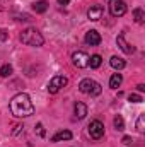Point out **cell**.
Masks as SVG:
<instances>
[{
    "instance_id": "cell-1",
    "label": "cell",
    "mask_w": 145,
    "mask_h": 147,
    "mask_svg": "<svg viewBox=\"0 0 145 147\" xmlns=\"http://www.w3.org/2000/svg\"><path fill=\"white\" fill-rule=\"evenodd\" d=\"M9 106H10L12 115L17 116V118H28V116H31V115L34 113V105H33L29 94H26V92L15 94V96L10 99Z\"/></svg>"
},
{
    "instance_id": "cell-2",
    "label": "cell",
    "mask_w": 145,
    "mask_h": 147,
    "mask_svg": "<svg viewBox=\"0 0 145 147\" xmlns=\"http://www.w3.org/2000/svg\"><path fill=\"white\" fill-rule=\"evenodd\" d=\"M21 41L28 46H43L44 38L41 36V33L34 28H28L21 33Z\"/></svg>"
},
{
    "instance_id": "cell-3",
    "label": "cell",
    "mask_w": 145,
    "mask_h": 147,
    "mask_svg": "<svg viewBox=\"0 0 145 147\" xmlns=\"http://www.w3.org/2000/svg\"><path fill=\"white\" fill-rule=\"evenodd\" d=\"M79 91L84 92V94H89V96H99L103 87L94 79H82L80 84H79Z\"/></svg>"
},
{
    "instance_id": "cell-4",
    "label": "cell",
    "mask_w": 145,
    "mask_h": 147,
    "mask_svg": "<svg viewBox=\"0 0 145 147\" xmlns=\"http://www.w3.org/2000/svg\"><path fill=\"white\" fill-rule=\"evenodd\" d=\"M108 7H109V14L113 17H123L126 14V3H125V0H109Z\"/></svg>"
},
{
    "instance_id": "cell-5",
    "label": "cell",
    "mask_w": 145,
    "mask_h": 147,
    "mask_svg": "<svg viewBox=\"0 0 145 147\" xmlns=\"http://www.w3.org/2000/svg\"><path fill=\"white\" fill-rule=\"evenodd\" d=\"M67 77H63V75H55L50 82H48V92L50 94H56L62 87H65L67 86Z\"/></svg>"
},
{
    "instance_id": "cell-6",
    "label": "cell",
    "mask_w": 145,
    "mask_h": 147,
    "mask_svg": "<svg viewBox=\"0 0 145 147\" xmlns=\"http://www.w3.org/2000/svg\"><path fill=\"white\" fill-rule=\"evenodd\" d=\"M89 135L94 139V140H101L104 137V125L99 121V120H92L89 123Z\"/></svg>"
},
{
    "instance_id": "cell-7",
    "label": "cell",
    "mask_w": 145,
    "mask_h": 147,
    "mask_svg": "<svg viewBox=\"0 0 145 147\" xmlns=\"http://www.w3.org/2000/svg\"><path fill=\"white\" fill-rule=\"evenodd\" d=\"M72 63L77 69H85L89 67V55L85 51H75L72 55Z\"/></svg>"
},
{
    "instance_id": "cell-8",
    "label": "cell",
    "mask_w": 145,
    "mask_h": 147,
    "mask_svg": "<svg viewBox=\"0 0 145 147\" xmlns=\"http://www.w3.org/2000/svg\"><path fill=\"white\" fill-rule=\"evenodd\" d=\"M85 43H87L89 46H97V45L101 43V34H99L96 29L87 31V33H85Z\"/></svg>"
},
{
    "instance_id": "cell-9",
    "label": "cell",
    "mask_w": 145,
    "mask_h": 147,
    "mask_svg": "<svg viewBox=\"0 0 145 147\" xmlns=\"http://www.w3.org/2000/svg\"><path fill=\"white\" fill-rule=\"evenodd\" d=\"M87 17L91 21H99L103 17V7L101 5H91L87 10Z\"/></svg>"
},
{
    "instance_id": "cell-10",
    "label": "cell",
    "mask_w": 145,
    "mask_h": 147,
    "mask_svg": "<svg viewBox=\"0 0 145 147\" xmlns=\"http://www.w3.org/2000/svg\"><path fill=\"white\" fill-rule=\"evenodd\" d=\"M116 43H118V46L121 48V51H125L126 55L135 53V48H133L130 43H126V41H125V36H123V34H119V36L116 38Z\"/></svg>"
},
{
    "instance_id": "cell-11",
    "label": "cell",
    "mask_w": 145,
    "mask_h": 147,
    "mask_svg": "<svg viewBox=\"0 0 145 147\" xmlns=\"http://www.w3.org/2000/svg\"><path fill=\"white\" fill-rule=\"evenodd\" d=\"M72 139V132L70 130H60L51 137V142H62V140H70Z\"/></svg>"
},
{
    "instance_id": "cell-12",
    "label": "cell",
    "mask_w": 145,
    "mask_h": 147,
    "mask_svg": "<svg viewBox=\"0 0 145 147\" xmlns=\"http://www.w3.org/2000/svg\"><path fill=\"white\" fill-rule=\"evenodd\" d=\"M73 111H75V116H77L79 120H84L85 115H87V106H85L84 103H75Z\"/></svg>"
},
{
    "instance_id": "cell-13",
    "label": "cell",
    "mask_w": 145,
    "mask_h": 147,
    "mask_svg": "<svg viewBox=\"0 0 145 147\" xmlns=\"http://www.w3.org/2000/svg\"><path fill=\"white\" fill-rule=\"evenodd\" d=\"M111 67L114 69V70H123L125 67H126V62L121 58V57H111Z\"/></svg>"
},
{
    "instance_id": "cell-14",
    "label": "cell",
    "mask_w": 145,
    "mask_h": 147,
    "mask_svg": "<svg viewBox=\"0 0 145 147\" xmlns=\"http://www.w3.org/2000/svg\"><path fill=\"white\" fill-rule=\"evenodd\" d=\"M33 10L36 12V14H43V12H46L48 10V0H38L33 3Z\"/></svg>"
},
{
    "instance_id": "cell-15",
    "label": "cell",
    "mask_w": 145,
    "mask_h": 147,
    "mask_svg": "<svg viewBox=\"0 0 145 147\" xmlns=\"http://www.w3.org/2000/svg\"><path fill=\"white\" fill-rule=\"evenodd\" d=\"M121 82H123V75L121 74H113L111 79H109V87L111 89H118L121 86Z\"/></svg>"
},
{
    "instance_id": "cell-16",
    "label": "cell",
    "mask_w": 145,
    "mask_h": 147,
    "mask_svg": "<svg viewBox=\"0 0 145 147\" xmlns=\"http://www.w3.org/2000/svg\"><path fill=\"white\" fill-rule=\"evenodd\" d=\"M101 63H103L101 55H92V57H89V67H91V69H99Z\"/></svg>"
},
{
    "instance_id": "cell-17",
    "label": "cell",
    "mask_w": 145,
    "mask_h": 147,
    "mask_svg": "<svg viewBox=\"0 0 145 147\" xmlns=\"http://www.w3.org/2000/svg\"><path fill=\"white\" fill-rule=\"evenodd\" d=\"M133 17H135V22L137 24H144V19H145V14H144V10L138 7V9H135L133 10Z\"/></svg>"
},
{
    "instance_id": "cell-18",
    "label": "cell",
    "mask_w": 145,
    "mask_h": 147,
    "mask_svg": "<svg viewBox=\"0 0 145 147\" xmlns=\"http://www.w3.org/2000/svg\"><path fill=\"white\" fill-rule=\"evenodd\" d=\"M114 127H116V130H125V120H123V116L121 115H118L116 118H114Z\"/></svg>"
},
{
    "instance_id": "cell-19",
    "label": "cell",
    "mask_w": 145,
    "mask_h": 147,
    "mask_svg": "<svg viewBox=\"0 0 145 147\" xmlns=\"http://www.w3.org/2000/svg\"><path fill=\"white\" fill-rule=\"evenodd\" d=\"M10 74H12V65L5 63V65L0 67V77H9Z\"/></svg>"
},
{
    "instance_id": "cell-20",
    "label": "cell",
    "mask_w": 145,
    "mask_h": 147,
    "mask_svg": "<svg viewBox=\"0 0 145 147\" xmlns=\"http://www.w3.org/2000/svg\"><path fill=\"white\" fill-rule=\"evenodd\" d=\"M144 120H145V115H140L138 116V120H137V130L140 132V134H144Z\"/></svg>"
},
{
    "instance_id": "cell-21",
    "label": "cell",
    "mask_w": 145,
    "mask_h": 147,
    "mask_svg": "<svg viewBox=\"0 0 145 147\" xmlns=\"http://www.w3.org/2000/svg\"><path fill=\"white\" fill-rule=\"evenodd\" d=\"M128 99H130L132 103H142V101H144L140 94H130V96H128Z\"/></svg>"
},
{
    "instance_id": "cell-22",
    "label": "cell",
    "mask_w": 145,
    "mask_h": 147,
    "mask_svg": "<svg viewBox=\"0 0 145 147\" xmlns=\"http://www.w3.org/2000/svg\"><path fill=\"white\" fill-rule=\"evenodd\" d=\"M36 132L39 137H44V128H43V123H38L36 125Z\"/></svg>"
},
{
    "instance_id": "cell-23",
    "label": "cell",
    "mask_w": 145,
    "mask_h": 147,
    "mask_svg": "<svg viewBox=\"0 0 145 147\" xmlns=\"http://www.w3.org/2000/svg\"><path fill=\"white\" fill-rule=\"evenodd\" d=\"M123 144L130 146V144H132V137H128V135H126V137H123Z\"/></svg>"
},
{
    "instance_id": "cell-24",
    "label": "cell",
    "mask_w": 145,
    "mask_h": 147,
    "mask_svg": "<svg viewBox=\"0 0 145 147\" xmlns=\"http://www.w3.org/2000/svg\"><path fill=\"white\" fill-rule=\"evenodd\" d=\"M56 2H58L60 5H68V3H70V0H56Z\"/></svg>"
},
{
    "instance_id": "cell-25",
    "label": "cell",
    "mask_w": 145,
    "mask_h": 147,
    "mask_svg": "<svg viewBox=\"0 0 145 147\" xmlns=\"http://www.w3.org/2000/svg\"><path fill=\"white\" fill-rule=\"evenodd\" d=\"M137 89H138L140 92H144V91H145V86H144V84H138V86H137Z\"/></svg>"
}]
</instances>
